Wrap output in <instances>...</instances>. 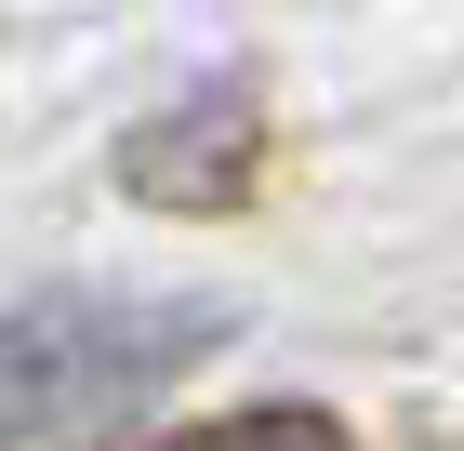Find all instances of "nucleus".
<instances>
[{"mask_svg": "<svg viewBox=\"0 0 464 451\" xmlns=\"http://www.w3.org/2000/svg\"><path fill=\"white\" fill-rule=\"evenodd\" d=\"M226 346V306H133V292H53L0 319V451H133L160 385Z\"/></svg>", "mask_w": 464, "mask_h": 451, "instance_id": "1", "label": "nucleus"}, {"mask_svg": "<svg viewBox=\"0 0 464 451\" xmlns=\"http://www.w3.org/2000/svg\"><path fill=\"white\" fill-rule=\"evenodd\" d=\"M120 186H133L146 212H252V186H266V93L226 67L186 106L133 120V133H120Z\"/></svg>", "mask_w": 464, "mask_h": 451, "instance_id": "2", "label": "nucleus"}, {"mask_svg": "<svg viewBox=\"0 0 464 451\" xmlns=\"http://www.w3.org/2000/svg\"><path fill=\"white\" fill-rule=\"evenodd\" d=\"M146 451H358V438L332 412H305V398H266V412H199V425H173Z\"/></svg>", "mask_w": 464, "mask_h": 451, "instance_id": "3", "label": "nucleus"}]
</instances>
